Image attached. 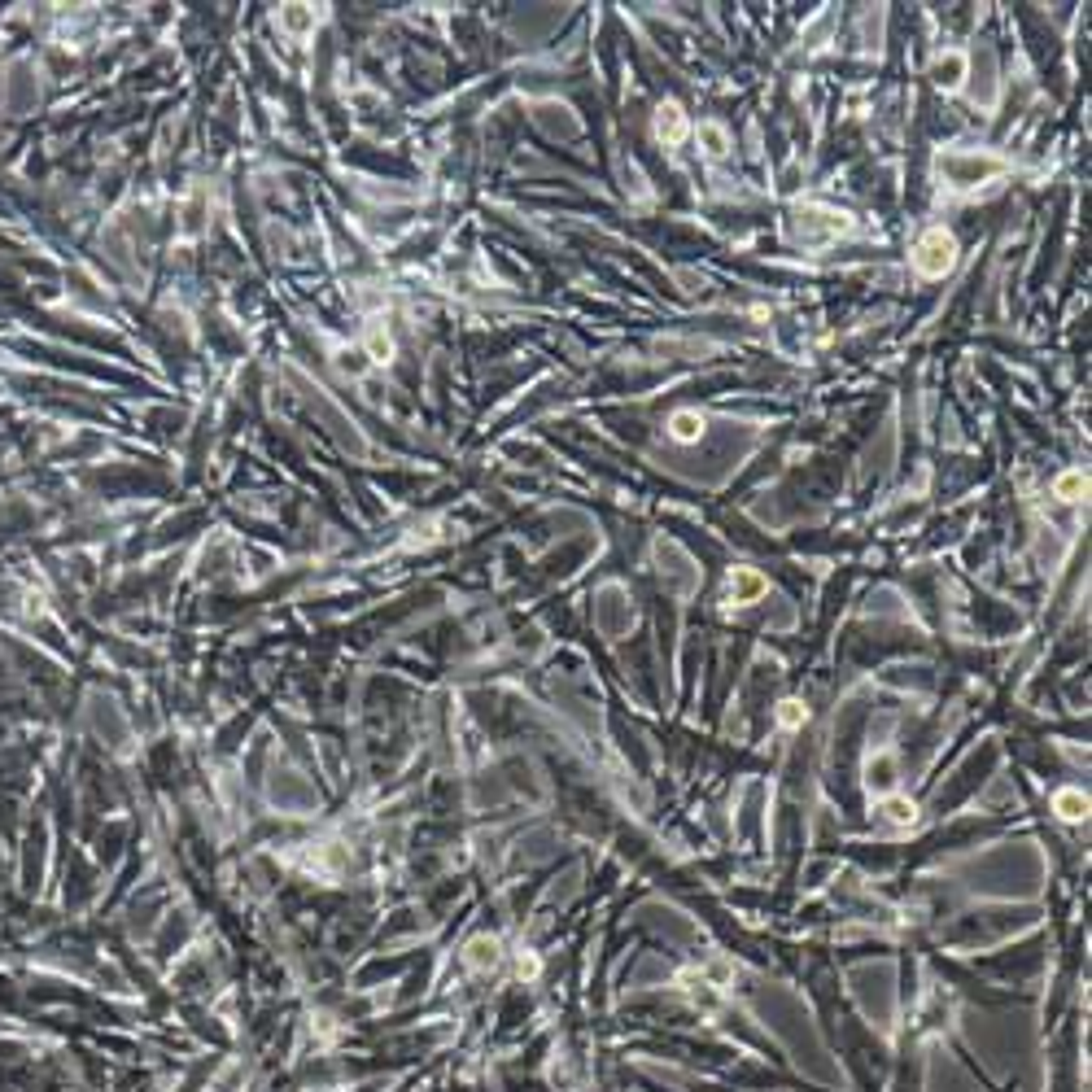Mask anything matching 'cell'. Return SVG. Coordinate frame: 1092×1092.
<instances>
[{
    "instance_id": "1",
    "label": "cell",
    "mask_w": 1092,
    "mask_h": 1092,
    "mask_svg": "<svg viewBox=\"0 0 1092 1092\" xmlns=\"http://www.w3.org/2000/svg\"><path fill=\"white\" fill-rule=\"evenodd\" d=\"M957 237L949 228H926L922 241L914 245V267L922 280H944L953 267H957Z\"/></svg>"
},
{
    "instance_id": "2",
    "label": "cell",
    "mask_w": 1092,
    "mask_h": 1092,
    "mask_svg": "<svg viewBox=\"0 0 1092 1092\" xmlns=\"http://www.w3.org/2000/svg\"><path fill=\"white\" fill-rule=\"evenodd\" d=\"M1005 171V158L996 154H974V149H957V154H944L939 158V175H944L953 188H978L988 184L992 175Z\"/></svg>"
},
{
    "instance_id": "3",
    "label": "cell",
    "mask_w": 1092,
    "mask_h": 1092,
    "mask_svg": "<svg viewBox=\"0 0 1092 1092\" xmlns=\"http://www.w3.org/2000/svg\"><path fill=\"white\" fill-rule=\"evenodd\" d=\"M852 228V219L844 214V210H826V206H804L800 214H796V237L804 241V245H826V241H835V237H844Z\"/></svg>"
},
{
    "instance_id": "4",
    "label": "cell",
    "mask_w": 1092,
    "mask_h": 1092,
    "mask_svg": "<svg viewBox=\"0 0 1092 1092\" xmlns=\"http://www.w3.org/2000/svg\"><path fill=\"white\" fill-rule=\"evenodd\" d=\"M686 136H691L686 109L677 105V101H660V109H656V140H664V144H682Z\"/></svg>"
},
{
    "instance_id": "5",
    "label": "cell",
    "mask_w": 1092,
    "mask_h": 1092,
    "mask_svg": "<svg viewBox=\"0 0 1092 1092\" xmlns=\"http://www.w3.org/2000/svg\"><path fill=\"white\" fill-rule=\"evenodd\" d=\"M769 590V581L756 573V569H734L730 573V604H756V599Z\"/></svg>"
},
{
    "instance_id": "6",
    "label": "cell",
    "mask_w": 1092,
    "mask_h": 1092,
    "mask_svg": "<svg viewBox=\"0 0 1092 1092\" xmlns=\"http://www.w3.org/2000/svg\"><path fill=\"white\" fill-rule=\"evenodd\" d=\"M669 433H673V441L691 446V441H699V437H704V416H699V411H691V406L673 411V416H669Z\"/></svg>"
},
{
    "instance_id": "7",
    "label": "cell",
    "mask_w": 1092,
    "mask_h": 1092,
    "mask_svg": "<svg viewBox=\"0 0 1092 1092\" xmlns=\"http://www.w3.org/2000/svg\"><path fill=\"white\" fill-rule=\"evenodd\" d=\"M1053 813H1058L1062 821H1083V817H1088V796H1083V791H1075V786H1066V791H1058V796H1053Z\"/></svg>"
},
{
    "instance_id": "8",
    "label": "cell",
    "mask_w": 1092,
    "mask_h": 1092,
    "mask_svg": "<svg viewBox=\"0 0 1092 1092\" xmlns=\"http://www.w3.org/2000/svg\"><path fill=\"white\" fill-rule=\"evenodd\" d=\"M1053 494H1058L1062 503H1079V499L1088 494V476H1083L1079 468L1062 472V476H1058V485H1053Z\"/></svg>"
},
{
    "instance_id": "9",
    "label": "cell",
    "mask_w": 1092,
    "mask_h": 1092,
    "mask_svg": "<svg viewBox=\"0 0 1092 1092\" xmlns=\"http://www.w3.org/2000/svg\"><path fill=\"white\" fill-rule=\"evenodd\" d=\"M699 144H704L708 158H721L726 149H730V131H726L721 123H699Z\"/></svg>"
},
{
    "instance_id": "10",
    "label": "cell",
    "mask_w": 1092,
    "mask_h": 1092,
    "mask_svg": "<svg viewBox=\"0 0 1092 1092\" xmlns=\"http://www.w3.org/2000/svg\"><path fill=\"white\" fill-rule=\"evenodd\" d=\"M468 961L476 966V970H494L499 966V939H489V935H481V939H472L468 944Z\"/></svg>"
},
{
    "instance_id": "11",
    "label": "cell",
    "mask_w": 1092,
    "mask_h": 1092,
    "mask_svg": "<svg viewBox=\"0 0 1092 1092\" xmlns=\"http://www.w3.org/2000/svg\"><path fill=\"white\" fill-rule=\"evenodd\" d=\"M809 721V708L800 704V699H782L778 704V726H786V730H800Z\"/></svg>"
},
{
    "instance_id": "12",
    "label": "cell",
    "mask_w": 1092,
    "mask_h": 1092,
    "mask_svg": "<svg viewBox=\"0 0 1092 1092\" xmlns=\"http://www.w3.org/2000/svg\"><path fill=\"white\" fill-rule=\"evenodd\" d=\"M883 813L896 821V826H909L918 817V804L914 800H883Z\"/></svg>"
},
{
    "instance_id": "13",
    "label": "cell",
    "mask_w": 1092,
    "mask_h": 1092,
    "mask_svg": "<svg viewBox=\"0 0 1092 1092\" xmlns=\"http://www.w3.org/2000/svg\"><path fill=\"white\" fill-rule=\"evenodd\" d=\"M538 970H542V966H538L534 953H520V961H516V974H520V978H538Z\"/></svg>"
}]
</instances>
